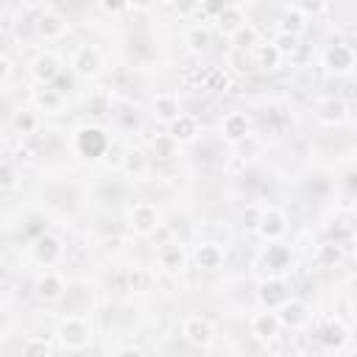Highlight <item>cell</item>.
<instances>
[{"label":"cell","instance_id":"9a60e30c","mask_svg":"<svg viewBox=\"0 0 357 357\" xmlns=\"http://www.w3.org/2000/svg\"><path fill=\"white\" fill-rule=\"evenodd\" d=\"M195 134H198V120H195L192 114H178V117L170 123V131H167V137H170L176 145L195 139Z\"/></svg>","mask_w":357,"mask_h":357},{"label":"cell","instance_id":"f1b7e54d","mask_svg":"<svg viewBox=\"0 0 357 357\" xmlns=\"http://www.w3.org/2000/svg\"><path fill=\"white\" fill-rule=\"evenodd\" d=\"M315 259H318V265H324V268L335 265V262L340 259V248H337V243H324V245L318 248Z\"/></svg>","mask_w":357,"mask_h":357},{"label":"cell","instance_id":"7402d4cb","mask_svg":"<svg viewBox=\"0 0 357 357\" xmlns=\"http://www.w3.org/2000/svg\"><path fill=\"white\" fill-rule=\"evenodd\" d=\"M262 262H265V268H271L273 273H279V271H284V268H287V262H290V251H287L284 245L273 243V245H268V251H265Z\"/></svg>","mask_w":357,"mask_h":357},{"label":"cell","instance_id":"44dd1931","mask_svg":"<svg viewBox=\"0 0 357 357\" xmlns=\"http://www.w3.org/2000/svg\"><path fill=\"white\" fill-rule=\"evenodd\" d=\"M279 310H282V312H279L276 318H279V324H284V326H301V324L307 321V310H304V304L296 301V298H287Z\"/></svg>","mask_w":357,"mask_h":357},{"label":"cell","instance_id":"d6a6232c","mask_svg":"<svg viewBox=\"0 0 357 357\" xmlns=\"http://www.w3.org/2000/svg\"><path fill=\"white\" fill-rule=\"evenodd\" d=\"M128 284H131V290H145L151 284V273L145 268H134V271H128Z\"/></svg>","mask_w":357,"mask_h":357},{"label":"cell","instance_id":"d6986e66","mask_svg":"<svg viewBox=\"0 0 357 357\" xmlns=\"http://www.w3.org/2000/svg\"><path fill=\"white\" fill-rule=\"evenodd\" d=\"M259 298H262V304L271 310V307H282V304L290 298V293H287V284H284L282 279H268V282L259 287Z\"/></svg>","mask_w":357,"mask_h":357},{"label":"cell","instance_id":"3957f363","mask_svg":"<svg viewBox=\"0 0 357 357\" xmlns=\"http://www.w3.org/2000/svg\"><path fill=\"white\" fill-rule=\"evenodd\" d=\"M73 73L81 75V78H92L100 73L103 67V53L95 47V45H81L75 53H73V61H70Z\"/></svg>","mask_w":357,"mask_h":357},{"label":"cell","instance_id":"4dcf8cb0","mask_svg":"<svg viewBox=\"0 0 357 357\" xmlns=\"http://www.w3.org/2000/svg\"><path fill=\"white\" fill-rule=\"evenodd\" d=\"M176 151H178V145H176L167 134H162V137L153 139V153H156L159 159H170V156H176Z\"/></svg>","mask_w":357,"mask_h":357},{"label":"cell","instance_id":"d590c367","mask_svg":"<svg viewBox=\"0 0 357 357\" xmlns=\"http://www.w3.org/2000/svg\"><path fill=\"white\" fill-rule=\"evenodd\" d=\"M259 215H262V209H257V206H248V209L243 212V226H248V229H257V223H259Z\"/></svg>","mask_w":357,"mask_h":357},{"label":"cell","instance_id":"8fae6325","mask_svg":"<svg viewBox=\"0 0 357 357\" xmlns=\"http://www.w3.org/2000/svg\"><path fill=\"white\" fill-rule=\"evenodd\" d=\"M304 28H307V14L298 6H284L282 14H279V33L301 36Z\"/></svg>","mask_w":357,"mask_h":357},{"label":"cell","instance_id":"d4e9b609","mask_svg":"<svg viewBox=\"0 0 357 357\" xmlns=\"http://www.w3.org/2000/svg\"><path fill=\"white\" fill-rule=\"evenodd\" d=\"M61 100H64V95H61L56 86H45V89L36 95V103H39L45 112H59V109H61Z\"/></svg>","mask_w":357,"mask_h":357},{"label":"cell","instance_id":"e575fe53","mask_svg":"<svg viewBox=\"0 0 357 357\" xmlns=\"http://www.w3.org/2000/svg\"><path fill=\"white\" fill-rule=\"evenodd\" d=\"M14 126H17L22 134H31V131L36 128V117H33V112H22V114H17V117H14Z\"/></svg>","mask_w":357,"mask_h":357},{"label":"cell","instance_id":"52a82bcc","mask_svg":"<svg viewBox=\"0 0 357 357\" xmlns=\"http://www.w3.org/2000/svg\"><path fill=\"white\" fill-rule=\"evenodd\" d=\"M106 148H109V139H106V134L100 128H81L78 131V151L84 156L95 159V156L106 153Z\"/></svg>","mask_w":357,"mask_h":357},{"label":"cell","instance_id":"8992f818","mask_svg":"<svg viewBox=\"0 0 357 357\" xmlns=\"http://www.w3.org/2000/svg\"><path fill=\"white\" fill-rule=\"evenodd\" d=\"M215 22H218V31L223 36H231L237 28L245 25V11H243L240 3H223L218 8V14H215Z\"/></svg>","mask_w":357,"mask_h":357},{"label":"cell","instance_id":"6da1fadb","mask_svg":"<svg viewBox=\"0 0 357 357\" xmlns=\"http://www.w3.org/2000/svg\"><path fill=\"white\" fill-rule=\"evenodd\" d=\"M33 28H36V33H39L42 39L56 42V39H61L64 31H67V17H64L59 8H53V6H42L39 14L33 17Z\"/></svg>","mask_w":357,"mask_h":357},{"label":"cell","instance_id":"5b68a950","mask_svg":"<svg viewBox=\"0 0 357 357\" xmlns=\"http://www.w3.org/2000/svg\"><path fill=\"white\" fill-rule=\"evenodd\" d=\"M128 220H131V229L139 231V234H151L156 226H159V209L156 204L151 201H137L128 212Z\"/></svg>","mask_w":357,"mask_h":357},{"label":"cell","instance_id":"7a4b0ae2","mask_svg":"<svg viewBox=\"0 0 357 357\" xmlns=\"http://www.w3.org/2000/svg\"><path fill=\"white\" fill-rule=\"evenodd\" d=\"M59 337H61V343H64L67 349L81 351V349L89 346L92 332H89V324H86L84 318H78V315H67V318L61 321V326H59Z\"/></svg>","mask_w":357,"mask_h":357},{"label":"cell","instance_id":"e0dca14e","mask_svg":"<svg viewBox=\"0 0 357 357\" xmlns=\"http://www.w3.org/2000/svg\"><path fill=\"white\" fill-rule=\"evenodd\" d=\"M220 131H223V137H226L229 142H240V139H245V134H248V117H245L243 112H231V114L223 117Z\"/></svg>","mask_w":357,"mask_h":357},{"label":"cell","instance_id":"74e56055","mask_svg":"<svg viewBox=\"0 0 357 357\" xmlns=\"http://www.w3.org/2000/svg\"><path fill=\"white\" fill-rule=\"evenodd\" d=\"M114 357H142V351H139V349H134V346H123V349H117V351H114Z\"/></svg>","mask_w":357,"mask_h":357},{"label":"cell","instance_id":"f35d334b","mask_svg":"<svg viewBox=\"0 0 357 357\" xmlns=\"http://www.w3.org/2000/svg\"><path fill=\"white\" fill-rule=\"evenodd\" d=\"M8 70H11V64H8V59L0 53V84L6 81V75H8Z\"/></svg>","mask_w":357,"mask_h":357},{"label":"cell","instance_id":"ba28073f","mask_svg":"<svg viewBox=\"0 0 357 357\" xmlns=\"http://www.w3.org/2000/svg\"><path fill=\"white\" fill-rule=\"evenodd\" d=\"M156 262H159L165 271L176 273V271H181V268H184V262H187V251H184V245H181V243H176V240L162 243V245H159V251H156Z\"/></svg>","mask_w":357,"mask_h":357},{"label":"cell","instance_id":"ab89813d","mask_svg":"<svg viewBox=\"0 0 357 357\" xmlns=\"http://www.w3.org/2000/svg\"><path fill=\"white\" fill-rule=\"evenodd\" d=\"M3 273H6V271H3V262H0V279H3Z\"/></svg>","mask_w":357,"mask_h":357},{"label":"cell","instance_id":"1f68e13d","mask_svg":"<svg viewBox=\"0 0 357 357\" xmlns=\"http://www.w3.org/2000/svg\"><path fill=\"white\" fill-rule=\"evenodd\" d=\"M321 340H324L326 346H340V343L346 340V329H343L340 324H329V326L321 332Z\"/></svg>","mask_w":357,"mask_h":357},{"label":"cell","instance_id":"277c9868","mask_svg":"<svg viewBox=\"0 0 357 357\" xmlns=\"http://www.w3.org/2000/svg\"><path fill=\"white\" fill-rule=\"evenodd\" d=\"M31 73H33V78H36L39 84L50 86V84L61 75V61H59V56H56L53 50H42V53L33 56V61H31Z\"/></svg>","mask_w":357,"mask_h":357},{"label":"cell","instance_id":"30bf717a","mask_svg":"<svg viewBox=\"0 0 357 357\" xmlns=\"http://www.w3.org/2000/svg\"><path fill=\"white\" fill-rule=\"evenodd\" d=\"M181 335H184L190 343H195V346H206V343L212 340V326H209V321H204L201 315H190V318L181 324Z\"/></svg>","mask_w":357,"mask_h":357},{"label":"cell","instance_id":"4fadbf2b","mask_svg":"<svg viewBox=\"0 0 357 357\" xmlns=\"http://www.w3.org/2000/svg\"><path fill=\"white\" fill-rule=\"evenodd\" d=\"M257 231L265 237V240H271V243H276L279 240V234L284 231V215L279 212V209H265L262 215H259V223H257Z\"/></svg>","mask_w":357,"mask_h":357},{"label":"cell","instance_id":"5bb4252c","mask_svg":"<svg viewBox=\"0 0 357 357\" xmlns=\"http://www.w3.org/2000/svg\"><path fill=\"white\" fill-rule=\"evenodd\" d=\"M31 251H33V259L39 262V265H53L56 259H59V254H61V245H59V240L53 237V234H42L33 245H31Z\"/></svg>","mask_w":357,"mask_h":357},{"label":"cell","instance_id":"4316f807","mask_svg":"<svg viewBox=\"0 0 357 357\" xmlns=\"http://www.w3.org/2000/svg\"><path fill=\"white\" fill-rule=\"evenodd\" d=\"M22 357H50V343L45 337H28L22 346Z\"/></svg>","mask_w":357,"mask_h":357},{"label":"cell","instance_id":"cb8c5ba5","mask_svg":"<svg viewBox=\"0 0 357 357\" xmlns=\"http://www.w3.org/2000/svg\"><path fill=\"white\" fill-rule=\"evenodd\" d=\"M257 64L262 70H276L282 64V56L271 42H265V45H257Z\"/></svg>","mask_w":357,"mask_h":357},{"label":"cell","instance_id":"9c48e42d","mask_svg":"<svg viewBox=\"0 0 357 357\" xmlns=\"http://www.w3.org/2000/svg\"><path fill=\"white\" fill-rule=\"evenodd\" d=\"M64 293H67V284H64V279H61L56 271H45V273L39 276V282H36V296H39V298H45V301H59V298H64Z\"/></svg>","mask_w":357,"mask_h":357},{"label":"cell","instance_id":"f546056e","mask_svg":"<svg viewBox=\"0 0 357 357\" xmlns=\"http://www.w3.org/2000/svg\"><path fill=\"white\" fill-rule=\"evenodd\" d=\"M187 45H190L192 50H204V47L209 45V31L201 28V25H192V28L187 31Z\"/></svg>","mask_w":357,"mask_h":357},{"label":"cell","instance_id":"8d00e7d4","mask_svg":"<svg viewBox=\"0 0 357 357\" xmlns=\"http://www.w3.org/2000/svg\"><path fill=\"white\" fill-rule=\"evenodd\" d=\"M11 184H14V167L0 165V187H11Z\"/></svg>","mask_w":357,"mask_h":357},{"label":"cell","instance_id":"ac0fdd59","mask_svg":"<svg viewBox=\"0 0 357 357\" xmlns=\"http://www.w3.org/2000/svg\"><path fill=\"white\" fill-rule=\"evenodd\" d=\"M223 259H226V254H223V248L218 243H201L198 251H195V262L204 271H218L223 265Z\"/></svg>","mask_w":357,"mask_h":357},{"label":"cell","instance_id":"603a6c76","mask_svg":"<svg viewBox=\"0 0 357 357\" xmlns=\"http://www.w3.org/2000/svg\"><path fill=\"white\" fill-rule=\"evenodd\" d=\"M231 45H234V50H248V47H257V42H259V31L254 28V25H243V28H237L231 36Z\"/></svg>","mask_w":357,"mask_h":357},{"label":"cell","instance_id":"2e32d148","mask_svg":"<svg viewBox=\"0 0 357 357\" xmlns=\"http://www.w3.org/2000/svg\"><path fill=\"white\" fill-rule=\"evenodd\" d=\"M178 114H181V106H178V98H176V95L162 92V95L153 98V117H156V120L173 123Z\"/></svg>","mask_w":357,"mask_h":357},{"label":"cell","instance_id":"484cf974","mask_svg":"<svg viewBox=\"0 0 357 357\" xmlns=\"http://www.w3.org/2000/svg\"><path fill=\"white\" fill-rule=\"evenodd\" d=\"M343 114H346V103H343V100L329 98V100L321 103V120L335 123V120H343Z\"/></svg>","mask_w":357,"mask_h":357},{"label":"cell","instance_id":"83f0119b","mask_svg":"<svg viewBox=\"0 0 357 357\" xmlns=\"http://www.w3.org/2000/svg\"><path fill=\"white\" fill-rule=\"evenodd\" d=\"M271 45H273V47L279 50V56L284 59V56H293V53H296V47H298V36H290V33H276Z\"/></svg>","mask_w":357,"mask_h":357},{"label":"cell","instance_id":"ffe728a7","mask_svg":"<svg viewBox=\"0 0 357 357\" xmlns=\"http://www.w3.org/2000/svg\"><path fill=\"white\" fill-rule=\"evenodd\" d=\"M279 318L273 315V312H257L254 318H251V332L257 335V337H262V340H271V337H276V332H279Z\"/></svg>","mask_w":357,"mask_h":357},{"label":"cell","instance_id":"7c38bea8","mask_svg":"<svg viewBox=\"0 0 357 357\" xmlns=\"http://www.w3.org/2000/svg\"><path fill=\"white\" fill-rule=\"evenodd\" d=\"M326 67L332 73H349L354 67V50H351V45H343V42L332 45L326 50Z\"/></svg>","mask_w":357,"mask_h":357},{"label":"cell","instance_id":"836d02e7","mask_svg":"<svg viewBox=\"0 0 357 357\" xmlns=\"http://www.w3.org/2000/svg\"><path fill=\"white\" fill-rule=\"evenodd\" d=\"M86 109H89L92 114H106V112H109V98H106V92H95V95L86 100Z\"/></svg>","mask_w":357,"mask_h":357}]
</instances>
